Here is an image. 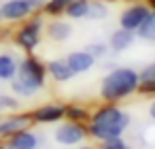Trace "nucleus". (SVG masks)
Segmentation results:
<instances>
[{
  "label": "nucleus",
  "mask_w": 155,
  "mask_h": 149,
  "mask_svg": "<svg viewBox=\"0 0 155 149\" xmlns=\"http://www.w3.org/2000/svg\"><path fill=\"white\" fill-rule=\"evenodd\" d=\"M41 19L36 17V19H32L28 26H24L21 30H19V34H17V43L24 47V49H34L36 45H38V32H41Z\"/></svg>",
  "instance_id": "39448f33"
},
{
  "label": "nucleus",
  "mask_w": 155,
  "mask_h": 149,
  "mask_svg": "<svg viewBox=\"0 0 155 149\" xmlns=\"http://www.w3.org/2000/svg\"><path fill=\"white\" fill-rule=\"evenodd\" d=\"M102 149H130L125 143H121L119 138H108L106 143H104V147Z\"/></svg>",
  "instance_id": "4be33fe9"
},
{
  "label": "nucleus",
  "mask_w": 155,
  "mask_h": 149,
  "mask_svg": "<svg viewBox=\"0 0 155 149\" xmlns=\"http://www.w3.org/2000/svg\"><path fill=\"white\" fill-rule=\"evenodd\" d=\"M17 60L13 56H0V81H9L17 75Z\"/></svg>",
  "instance_id": "f8f14e48"
},
{
  "label": "nucleus",
  "mask_w": 155,
  "mask_h": 149,
  "mask_svg": "<svg viewBox=\"0 0 155 149\" xmlns=\"http://www.w3.org/2000/svg\"><path fill=\"white\" fill-rule=\"evenodd\" d=\"M30 117L28 115H13V117H5L0 119V136H11L24 128H28Z\"/></svg>",
  "instance_id": "1a4fd4ad"
},
{
  "label": "nucleus",
  "mask_w": 155,
  "mask_h": 149,
  "mask_svg": "<svg viewBox=\"0 0 155 149\" xmlns=\"http://www.w3.org/2000/svg\"><path fill=\"white\" fill-rule=\"evenodd\" d=\"M11 87H13V92H15V94H19V96H26V98H30V96L34 94V90H32V87H28V85H26L24 81H19V79H13Z\"/></svg>",
  "instance_id": "aec40b11"
},
{
  "label": "nucleus",
  "mask_w": 155,
  "mask_h": 149,
  "mask_svg": "<svg viewBox=\"0 0 155 149\" xmlns=\"http://www.w3.org/2000/svg\"><path fill=\"white\" fill-rule=\"evenodd\" d=\"M19 102L11 96H5V94H0V111H11V109H17Z\"/></svg>",
  "instance_id": "412c9836"
},
{
  "label": "nucleus",
  "mask_w": 155,
  "mask_h": 149,
  "mask_svg": "<svg viewBox=\"0 0 155 149\" xmlns=\"http://www.w3.org/2000/svg\"><path fill=\"white\" fill-rule=\"evenodd\" d=\"M0 19H2V15H0Z\"/></svg>",
  "instance_id": "c85d7f7f"
},
{
  "label": "nucleus",
  "mask_w": 155,
  "mask_h": 149,
  "mask_svg": "<svg viewBox=\"0 0 155 149\" xmlns=\"http://www.w3.org/2000/svg\"><path fill=\"white\" fill-rule=\"evenodd\" d=\"M70 34H72V28L66 22H53V24H49V36L53 41H66Z\"/></svg>",
  "instance_id": "2eb2a0df"
},
{
  "label": "nucleus",
  "mask_w": 155,
  "mask_h": 149,
  "mask_svg": "<svg viewBox=\"0 0 155 149\" xmlns=\"http://www.w3.org/2000/svg\"><path fill=\"white\" fill-rule=\"evenodd\" d=\"M32 13V7L28 0H9L0 7V15L2 19H11V22H17V19H24Z\"/></svg>",
  "instance_id": "20e7f679"
},
{
  "label": "nucleus",
  "mask_w": 155,
  "mask_h": 149,
  "mask_svg": "<svg viewBox=\"0 0 155 149\" xmlns=\"http://www.w3.org/2000/svg\"><path fill=\"white\" fill-rule=\"evenodd\" d=\"M87 51L96 58V53H102V51H104V47H102V45H89V49H87Z\"/></svg>",
  "instance_id": "a878e982"
},
{
  "label": "nucleus",
  "mask_w": 155,
  "mask_h": 149,
  "mask_svg": "<svg viewBox=\"0 0 155 149\" xmlns=\"http://www.w3.org/2000/svg\"><path fill=\"white\" fill-rule=\"evenodd\" d=\"M83 136H85V130L79 124H64L55 130V141L62 145H74L83 141Z\"/></svg>",
  "instance_id": "0eeeda50"
},
{
  "label": "nucleus",
  "mask_w": 155,
  "mask_h": 149,
  "mask_svg": "<svg viewBox=\"0 0 155 149\" xmlns=\"http://www.w3.org/2000/svg\"><path fill=\"white\" fill-rule=\"evenodd\" d=\"M94 60L96 58L89 51H74V53H70L66 58L68 66L72 68V73H85V70H89L94 66Z\"/></svg>",
  "instance_id": "9d476101"
},
{
  "label": "nucleus",
  "mask_w": 155,
  "mask_h": 149,
  "mask_svg": "<svg viewBox=\"0 0 155 149\" xmlns=\"http://www.w3.org/2000/svg\"><path fill=\"white\" fill-rule=\"evenodd\" d=\"M72 2V0H49V2L45 5V9H47V13H62V11H66V7Z\"/></svg>",
  "instance_id": "6ab92c4d"
},
{
  "label": "nucleus",
  "mask_w": 155,
  "mask_h": 149,
  "mask_svg": "<svg viewBox=\"0 0 155 149\" xmlns=\"http://www.w3.org/2000/svg\"><path fill=\"white\" fill-rule=\"evenodd\" d=\"M140 79H142V81H155V62H153V64H149V66L142 70Z\"/></svg>",
  "instance_id": "5701e85b"
},
{
  "label": "nucleus",
  "mask_w": 155,
  "mask_h": 149,
  "mask_svg": "<svg viewBox=\"0 0 155 149\" xmlns=\"http://www.w3.org/2000/svg\"><path fill=\"white\" fill-rule=\"evenodd\" d=\"M47 70H49V75H51L55 81H70L72 75H74L66 60H51V62L47 64Z\"/></svg>",
  "instance_id": "9b49d317"
},
{
  "label": "nucleus",
  "mask_w": 155,
  "mask_h": 149,
  "mask_svg": "<svg viewBox=\"0 0 155 149\" xmlns=\"http://www.w3.org/2000/svg\"><path fill=\"white\" fill-rule=\"evenodd\" d=\"M138 34L144 41H155V13L147 15V19L138 26Z\"/></svg>",
  "instance_id": "dca6fc26"
},
{
  "label": "nucleus",
  "mask_w": 155,
  "mask_h": 149,
  "mask_svg": "<svg viewBox=\"0 0 155 149\" xmlns=\"http://www.w3.org/2000/svg\"><path fill=\"white\" fill-rule=\"evenodd\" d=\"M149 113H151V117H153V119H155V102H153V104H151V111H149Z\"/></svg>",
  "instance_id": "bb28decb"
},
{
  "label": "nucleus",
  "mask_w": 155,
  "mask_h": 149,
  "mask_svg": "<svg viewBox=\"0 0 155 149\" xmlns=\"http://www.w3.org/2000/svg\"><path fill=\"white\" fill-rule=\"evenodd\" d=\"M106 7L102 5V2H91L89 7H87V15L91 17V19H102V17H106Z\"/></svg>",
  "instance_id": "a211bd4d"
},
{
  "label": "nucleus",
  "mask_w": 155,
  "mask_h": 149,
  "mask_svg": "<svg viewBox=\"0 0 155 149\" xmlns=\"http://www.w3.org/2000/svg\"><path fill=\"white\" fill-rule=\"evenodd\" d=\"M83 149H91V147H83Z\"/></svg>",
  "instance_id": "cd10ccee"
},
{
  "label": "nucleus",
  "mask_w": 155,
  "mask_h": 149,
  "mask_svg": "<svg viewBox=\"0 0 155 149\" xmlns=\"http://www.w3.org/2000/svg\"><path fill=\"white\" fill-rule=\"evenodd\" d=\"M28 2H30V7H32V13H34V11H38L41 7H45V5H47L45 0H28Z\"/></svg>",
  "instance_id": "393cba45"
},
{
  "label": "nucleus",
  "mask_w": 155,
  "mask_h": 149,
  "mask_svg": "<svg viewBox=\"0 0 155 149\" xmlns=\"http://www.w3.org/2000/svg\"><path fill=\"white\" fill-rule=\"evenodd\" d=\"M17 75H19L17 79L24 81V83H26L28 87H32L34 92L45 85V68H43V64H41L36 58H26V60L19 64Z\"/></svg>",
  "instance_id": "7ed1b4c3"
},
{
  "label": "nucleus",
  "mask_w": 155,
  "mask_h": 149,
  "mask_svg": "<svg viewBox=\"0 0 155 149\" xmlns=\"http://www.w3.org/2000/svg\"><path fill=\"white\" fill-rule=\"evenodd\" d=\"M147 15H149V9L144 5H134V7H130L121 15V28H125V30H138V26L147 19Z\"/></svg>",
  "instance_id": "423d86ee"
},
{
  "label": "nucleus",
  "mask_w": 155,
  "mask_h": 149,
  "mask_svg": "<svg viewBox=\"0 0 155 149\" xmlns=\"http://www.w3.org/2000/svg\"><path fill=\"white\" fill-rule=\"evenodd\" d=\"M64 113H66V109H62V107H43V109L34 111V119L36 121H43V124L58 121L60 117H64Z\"/></svg>",
  "instance_id": "ddd939ff"
},
{
  "label": "nucleus",
  "mask_w": 155,
  "mask_h": 149,
  "mask_svg": "<svg viewBox=\"0 0 155 149\" xmlns=\"http://www.w3.org/2000/svg\"><path fill=\"white\" fill-rule=\"evenodd\" d=\"M132 30H125V28H121V30H117V32H113V36H110V47L115 49V51H123V49H127L130 45H132Z\"/></svg>",
  "instance_id": "4468645a"
},
{
  "label": "nucleus",
  "mask_w": 155,
  "mask_h": 149,
  "mask_svg": "<svg viewBox=\"0 0 155 149\" xmlns=\"http://www.w3.org/2000/svg\"><path fill=\"white\" fill-rule=\"evenodd\" d=\"M87 7H89V2H85V0H72V2L66 7V15L72 17V19L85 17L87 15Z\"/></svg>",
  "instance_id": "f3484780"
},
{
  "label": "nucleus",
  "mask_w": 155,
  "mask_h": 149,
  "mask_svg": "<svg viewBox=\"0 0 155 149\" xmlns=\"http://www.w3.org/2000/svg\"><path fill=\"white\" fill-rule=\"evenodd\" d=\"M36 147H38L36 134H32L26 128L15 132V134H11V141L7 143V149H36Z\"/></svg>",
  "instance_id": "6e6552de"
},
{
  "label": "nucleus",
  "mask_w": 155,
  "mask_h": 149,
  "mask_svg": "<svg viewBox=\"0 0 155 149\" xmlns=\"http://www.w3.org/2000/svg\"><path fill=\"white\" fill-rule=\"evenodd\" d=\"M127 115L121 113L119 109L115 107H106V109H100L94 119H91V134L102 138V141H108V138H119L121 132L125 130L127 126Z\"/></svg>",
  "instance_id": "f257e3e1"
},
{
  "label": "nucleus",
  "mask_w": 155,
  "mask_h": 149,
  "mask_svg": "<svg viewBox=\"0 0 155 149\" xmlns=\"http://www.w3.org/2000/svg\"><path fill=\"white\" fill-rule=\"evenodd\" d=\"M64 115H68V117H72V119H81V117H85V113H83L81 109H77V107L66 109V113H64Z\"/></svg>",
  "instance_id": "b1692460"
},
{
  "label": "nucleus",
  "mask_w": 155,
  "mask_h": 149,
  "mask_svg": "<svg viewBox=\"0 0 155 149\" xmlns=\"http://www.w3.org/2000/svg\"><path fill=\"white\" fill-rule=\"evenodd\" d=\"M138 75L132 68H117L102 81V96L106 100H117L132 94L138 87Z\"/></svg>",
  "instance_id": "f03ea898"
}]
</instances>
